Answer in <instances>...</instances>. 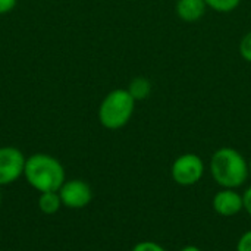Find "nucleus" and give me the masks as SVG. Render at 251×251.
Here are the masks:
<instances>
[{
    "label": "nucleus",
    "mask_w": 251,
    "mask_h": 251,
    "mask_svg": "<svg viewBox=\"0 0 251 251\" xmlns=\"http://www.w3.org/2000/svg\"><path fill=\"white\" fill-rule=\"evenodd\" d=\"M18 0H0V15H6L12 12L16 6Z\"/></svg>",
    "instance_id": "15"
},
{
    "label": "nucleus",
    "mask_w": 251,
    "mask_h": 251,
    "mask_svg": "<svg viewBox=\"0 0 251 251\" xmlns=\"http://www.w3.org/2000/svg\"><path fill=\"white\" fill-rule=\"evenodd\" d=\"M237 251H251V229L240 237L237 243Z\"/></svg>",
    "instance_id": "14"
},
{
    "label": "nucleus",
    "mask_w": 251,
    "mask_h": 251,
    "mask_svg": "<svg viewBox=\"0 0 251 251\" xmlns=\"http://www.w3.org/2000/svg\"><path fill=\"white\" fill-rule=\"evenodd\" d=\"M209 169L213 181L222 188L237 190L243 187L250 176L247 159L232 147L218 149L210 157Z\"/></svg>",
    "instance_id": "1"
},
{
    "label": "nucleus",
    "mask_w": 251,
    "mask_h": 251,
    "mask_svg": "<svg viewBox=\"0 0 251 251\" xmlns=\"http://www.w3.org/2000/svg\"><path fill=\"white\" fill-rule=\"evenodd\" d=\"M243 203H244V210L251 216V185L243 193Z\"/></svg>",
    "instance_id": "16"
},
{
    "label": "nucleus",
    "mask_w": 251,
    "mask_h": 251,
    "mask_svg": "<svg viewBox=\"0 0 251 251\" xmlns=\"http://www.w3.org/2000/svg\"><path fill=\"white\" fill-rule=\"evenodd\" d=\"M207 10V4L204 0H176L175 13L176 16L188 24H194L200 21Z\"/></svg>",
    "instance_id": "8"
},
{
    "label": "nucleus",
    "mask_w": 251,
    "mask_h": 251,
    "mask_svg": "<svg viewBox=\"0 0 251 251\" xmlns=\"http://www.w3.org/2000/svg\"><path fill=\"white\" fill-rule=\"evenodd\" d=\"M62 200L59 196V191H49V193H40L38 197V209L44 215H54L62 207Z\"/></svg>",
    "instance_id": "10"
},
{
    "label": "nucleus",
    "mask_w": 251,
    "mask_h": 251,
    "mask_svg": "<svg viewBox=\"0 0 251 251\" xmlns=\"http://www.w3.org/2000/svg\"><path fill=\"white\" fill-rule=\"evenodd\" d=\"M24 176L29 187L38 193L59 191L66 181L62 163L46 153H35L25 160Z\"/></svg>",
    "instance_id": "2"
},
{
    "label": "nucleus",
    "mask_w": 251,
    "mask_h": 251,
    "mask_svg": "<svg viewBox=\"0 0 251 251\" xmlns=\"http://www.w3.org/2000/svg\"><path fill=\"white\" fill-rule=\"evenodd\" d=\"M238 51H240V56L246 62L251 63V31H249L247 34H244V37L241 38Z\"/></svg>",
    "instance_id": "12"
},
{
    "label": "nucleus",
    "mask_w": 251,
    "mask_h": 251,
    "mask_svg": "<svg viewBox=\"0 0 251 251\" xmlns=\"http://www.w3.org/2000/svg\"><path fill=\"white\" fill-rule=\"evenodd\" d=\"M25 160L26 157L19 149L0 147V187L15 182L24 175Z\"/></svg>",
    "instance_id": "5"
},
{
    "label": "nucleus",
    "mask_w": 251,
    "mask_h": 251,
    "mask_svg": "<svg viewBox=\"0 0 251 251\" xmlns=\"http://www.w3.org/2000/svg\"><path fill=\"white\" fill-rule=\"evenodd\" d=\"M204 3L218 13H231L241 4V0H204Z\"/></svg>",
    "instance_id": "11"
},
{
    "label": "nucleus",
    "mask_w": 251,
    "mask_h": 251,
    "mask_svg": "<svg viewBox=\"0 0 251 251\" xmlns=\"http://www.w3.org/2000/svg\"><path fill=\"white\" fill-rule=\"evenodd\" d=\"M212 207L218 215L224 218H232L244 209L243 194H240L234 188H222L215 194L212 200Z\"/></svg>",
    "instance_id": "7"
},
{
    "label": "nucleus",
    "mask_w": 251,
    "mask_h": 251,
    "mask_svg": "<svg viewBox=\"0 0 251 251\" xmlns=\"http://www.w3.org/2000/svg\"><path fill=\"white\" fill-rule=\"evenodd\" d=\"M126 90L135 101H141V100H146L150 97V94L153 91V85H151V81L149 78L135 76L129 81Z\"/></svg>",
    "instance_id": "9"
},
{
    "label": "nucleus",
    "mask_w": 251,
    "mask_h": 251,
    "mask_svg": "<svg viewBox=\"0 0 251 251\" xmlns=\"http://www.w3.org/2000/svg\"><path fill=\"white\" fill-rule=\"evenodd\" d=\"M0 201H1V194H0Z\"/></svg>",
    "instance_id": "19"
},
{
    "label": "nucleus",
    "mask_w": 251,
    "mask_h": 251,
    "mask_svg": "<svg viewBox=\"0 0 251 251\" xmlns=\"http://www.w3.org/2000/svg\"><path fill=\"white\" fill-rule=\"evenodd\" d=\"M131 251H166L156 241H140L137 243Z\"/></svg>",
    "instance_id": "13"
},
{
    "label": "nucleus",
    "mask_w": 251,
    "mask_h": 251,
    "mask_svg": "<svg viewBox=\"0 0 251 251\" xmlns=\"http://www.w3.org/2000/svg\"><path fill=\"white\" fill-rule=\"evenodd\" d=\"M179 251H201V249H199L197 246H185Z\"/></svg>",
    "instance_id": "17"
},
{
    "label": "nucleus",
    "mask_w": 251,
    "mask_h": 251,
    "mask_svg": "<svg viewBox=\"0 0 251 251\" xmlns=\"http://www.w3.org/2000/svg\"><path fill=\"white\" fill-rule=\"evenodd\" d=\"M249 171H250V175H251V159L249 160Z\"/></svg>",
    "instance_id": "18"
},
{
    "label": "nucleus",
    "mask_w": 251,
    "mask_h": 251,
    "mask_svg": "<svg viewBox=\"0 0 251 251\" xmlns=\"http://www.w3.org/2000/svg\"><path fill=\"white\" fill-rule=\"evenodd\" d=\"M62 204L68 209H84L93 200L91 187L82 179L65 181L59 190Z\"/></svg>",
    "instance_id": "6"
},
{
    "label": "nucleus",
    "mask_w": 251,
    "mask_h": 251,
    "mask_svg": "<svg viewBox=\"0 0 251 251\" xmlns=\"http://www.w3.org/2000/svg\"><path fill=\"white\" fill-rule=\"evenodd\" d=\"M204 175V162L196 153H185L178 156L171 166L172 179L181 187H193Z\"/></svg>",
    "instance_id": "4"
},
{
    "label": "nucleus",
    "mask_w": 251,
    "mask_h": 251,
    "mask_svg": "<svg viewBox=\"0 0 251 251\" xmlns=\"http://www.w3.org/2000/svg\"><path fill=\"white\" fill-rule=\"evenodd\" d=\"M135 110V100L131 97L126 88L112 90L104 96L99 106V122L109 131H118L124 128L132 118Z\"/></svg>",
    "instance_id": "3"
}]
</instances>
